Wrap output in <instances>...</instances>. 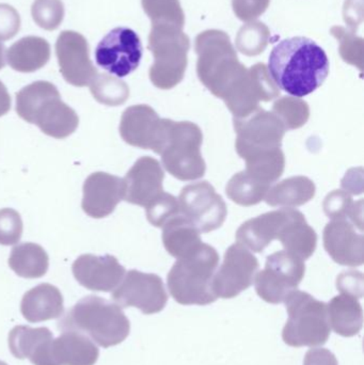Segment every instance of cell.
<instances>
[{"label": "cell", "instance_id": "1", "mask_svg": "<svg viewBox=\"0 0 364 365\" xmlns=\"http://www.w3.org/2000/svg\"><path fill=\"white\" fill-rule=\"evenodd\" d=\"M267 68L279 89L299 98L313 93L324 83L329 74V60L318 43L306 36H294L274 47Z\"/></svg>", "mask_w": 364, "mask_h": 365}, {"label": "cell", "instance_id": "2", "mask_svg": "<svg viewBox=\"0 0 364 365\" xmlns=\"http://www.w3.org/2000/svg\"><path fill=\"white\" fill-rule=\"evenodd\" d=\"M57 324L58 329L85 334L104 349L123 342L130 331L121 307L94 295L79 300Z\"/></svg>", "mask_w": 364, "mask_h": 365}, {"label": "cell", "instance_id": "3", "mask_svg": "<svg viewBox=\"0 0 364 365\" xmlns=\"http://www.w3.org/2000/svg\"><path fill=\"white\" fill-rule=\"evenodd\" d=\"M194 49L199 79L214 96L224 100L248 72L230 36L222 30H207L197 36Z\"/></svg>", "mask_w": 364, "mask_h": 365}, {"label": "cell", "instance_id": "4", "mask_svg": "<svg viewBox=\"0 0 364 365\" xmlns=\"http://www.w3.org/2000/svg\"><path fill=\"white\" fill-rule=\"evenodd\" d=\"M16 113L56 139L66 138L78 128V115L63 103L57 87L48 81H38L23 88L16 94Z\"/></svg>", "mask_w": 364, "mask_h": 365}, {"label": "cell", "instance_id": "5", "mask_svg": "<svg viewBox=\"0 0 364 365\" xmlns=\"http://www.w3.org/2000/svg\"><path fill=\"white\" fill-rule=\"evenodd\" d=\"M219 264L217 251L201 244L194 252L177 259L167 277V284L175 302L183 306H207L217 300L212 282Z\"/></svg>", "mask_w": 364, "mask_h": 365}, {"label": "cell", "instance_id": "6", "mask_svg": "<svg viewBox=\"0 0 364 365\" xmlns=\"http://www.w3.org/2000/svg\"><path fill=\"white\" fill-rule=\"evenodd\" d=\"M202 141V132L197 124L167 119L164 139L158 151L164 168L180 181L201 179L207 170L201 154Z\"/></svg>", "mask_w": 364, "mask_h": 365}, {"label": "cell", "instance_id": "7", "mask_svg": "<svg viewBox=\"0 0 364 365\" xmlns=\"http://www.w3.org/2000/svg\"><path fill=\"white\" fill-rule=\"evenodd\" d=\"M284 302L288 313L282 331L284 343L292 347L326 344L331 332L327 304L298 289L292 292Z\"/></svg>", "mask_w": 364, "mask_h": 365}, {"label": "cell", "instance_id": "8", "mask_svg": "<svg viewBox=\"0 0 364 365\" xmlns=\"http://www.w3.org/2000/svg\"><path fill=\"white\" fill-rule=\"evenodd\" d=\"M189 48V38L181 28L152 25L149 49L153 53L154 63L150 68V79L155 87L172 89L183 81Z\"/></svg>", "mask_w": 364, "mask_h": 365}, {"label": "cell", "instance_id": "9", "mask_svg": "<svg viewBox=\"0 0 364 365\" xmlns=\"http://www.w3.org/2000/svg\"><path fill=\"white\" fill-rule=\"evenodd\" d=\"M237 154L244 160L281 149L286 130L277 115L259 108L243 119H233Z\"/></svg>", "mask_w": 364, "mask_h": 365}, {"label": "cell", "instance_id": "10", "mask_svg": "<svg viewBox=\"0 0 364 365\" xmlns=\"http://www.w3.org/2000/svg\"><path fill=\"white\" fill-rule=\"evenodd\" d=\"M305 272L303 259L288 251H278L267 257L265 269L254 278L256 293L269 304H282L297 289Z\"/></svg>", "mask_w": 364, "mask_h": 365}, {"label": "cell", "instance_id": "11", "mask_svg": "<svg viewBox=\"0 0 364 365\" xmlns=\"http://www.w3.org/2000/svg\"><path fill=\"white\" fill-rule=\"evenodd\" d=\"M177 201L180 212L194 223L200 233L219 229L228 214L224 200L207 181L184 187Z\"/></svg>", "mask_w": 364, "mask_h": 365}, {"label": "cell", "instance_id": "12", "mask_svg": "<svg viewBox=\"0 0 364 365\" xmlns=\"http://www.w3.org/2000/svg\"><path fill=\"white\" fill-rule=\"evenodd\" d=\"M94 55L98 66L122 78L138 68L142 58V44L134 30L118 27L102 38Z\"/></svg>", "mask_w": 364, "mask_h": 365}, {"label": "cell", "instance_id": "13", "mask_svg": "<svg viewBox=\"0 0 364 365\" xmlns=\"http://www.w3.org/2000/svg\"><path fill=\"white\" fill-rule=\"evenodd\" d=\"M111 298L121 308L135 307L147 315L160 312L168 302V294L160 277L135 269L126 274Z\"/></svg>", "mask_w": 364, "mask_h": 365}, {"label": "cell", "instance_id": "14", "mask_svg": "<svg viewBox=\"0 0 364 365\" xmlns=\"http://www.w3.org/2000/svg\"><path fill=\"white\" fill-rule=\"evenodd\" d=\"M259 261L243 245L229 247L224 263L214 274V294L224 299L236 297L241 292L251 287L258 272Z\"/></svg>", "mask_w": 364, "mask_h": 365}, {"label": "cell", "instance_id": "15", "mask_svg": "<svg viewBox=\"0 0 364 365\" xmlns=\"http://www.w3.org/2000/svg\"><path fill=\"white\" fill-rule=\"evenodd\" d=\"M280 96V89L264 63L248 68L243 81L224 98L235 119H243L260 108V102H269Z\"/></svg>", "mask_w": 364, "mask_h": 365}, {"label": "cell", "instance_id": "16", "mask_svg": "<svg viewBox=\"0 0 364 365\" xmlns=\"http://www.w3.org/2000/svg\"><path fill=\"white\" fill-rule=\"evenodd\" d=\"M56 55L60 72L70 85L85 87L98 74L90 59L89 44L78 32L62 31L56 42Z\"/></svg>", "mask_w": 364, "mask_h": 365}, {"label": "cell", "instance_id": "17", "mask_svg": "<svg viewBox=\"0 0 364 365\" xmlns=\"http://www.w3.org/2000/svg\"><path fill=\"white\" fill-rule=\"evenodd\" d=\"M165 128L166 119H160L152 107L135 105L128 107L122 115L120 134L128 145L152 150L157 154L164 138Z\"/></svg>", "mask_w": 364, "mask_h": 365}, {"label": "cell", "instance_id": "18", "mask_svg": "<svg viewBox=\"0 0 364 365\" xmlns=\"http://www.w3.org/2000/svg\"><path fill=\"white\" fill-rule=\"evenodd\" d=\"M72 270L79 284L90 291L106 293L115 291L125 276V268L113 255H80Z\"/></svg>", "mask_w": 364, "mask_h": 365}, {"label": "cell", "instance_id": "19", "mask_svg": "<svg viewBox=\"0 0 364 365\" xmlns=\"http://www.w3.org/2000/svg\"><path fill=\"white\" fill-rule=\"evenodd\" d=\"M324 247L331 259L340 265L356 267L363 264V229L352 221H331L325 227Z\"/></svg>", "mask_w": 364, "mask_h": 365}, {"label": "cell", "instance_id": "20", "mask_svg": "<svg viewBox=\"0 0 364 365\" xmlns=\"http://www.w3.org/2000/svg\"><path fill=\"white\" fill-rule=\"evenodd\" d=\"M83 191V212L92 218H105L124 199L123 179L109 173H92L85 180Z\"/></svg>", "mask_w": 364, "mask_h": 365}, {"label": "cell", "instance_id": "21", "mask_svg": "<svg viewBox=\"0 0 364 365\" xmlns=\"http://www.w3.org/2000/svg\"><path fill=\"white\" fill-rule=\"evenodd\" d=\"M164 170L158 160L150 156L139 158L123 179V200L145 207L164 191Z\"/></svg>", "mask_w": 364, "mask_h": 365}, {"label": "cell", "instance_id": "22", "mask_svg": "<svg viewBox=\"0 0 364 365\" xmlns=\"http://www.w3.org/2000/svg\"><path fill=\"white\" fill-rule=\"evenodd\" d=\"M296 212L297 210L293 208H281L246 221L237 230V242L248 250L263 252L274 240H278L282 230Z\"/></svg>", "mask_w": 364, "mask_h": 365}, {"label": "cell", "instance_id": "23", "mask_svg": "<svg viewBox=\"0 0 364 365\" xmlns=\"http://www.w3.org/2000/svg\"><path fill=\"white\" fill-rule=\"evenodd\" d=\"M98 357V346L85 334L63 331L51 341L48 365H94Z\"/></svg>", "mask_w": 364, "mask_h": 365}, {"label": "cell", "instance_id": "24", "mask_svg": "<svg viewBox=\"0 0 364 365\" xmlns=\"http://www.w3.org/2000/svg\"><path fill=\"white\" fill-rule=\"evenodd\" d=\"M53 334L48 328L15 326L9 334V349L17 359H29L33 365H48Z\"/></svg>", "mask_w": 364, "mask_h": 365}, {"label": "cell", "instance_id": "25", "mask_svg": "<svg viewBox=\"0 0 364 365\" xmlns=\"http://www.w3.org/2000/svg\"><path fill=\"white\" fill-rule=\"evenodd\" d=\"M63 296L58 287L42 283L28 291L21 304L24 319L29 323H41L58 319L63 314Z\"/></svg>", "mask_w": 364, "mask_h": 365}, {"label": "cell", "instance_id": "26", "mask_svg": "<svg viewBox=\"0 0 364 365\" xmlns=\"http://www.w3.org/2000/svg\"><path fill=\"white\" fill-rule=\"evenodd\" d=\"M6 59L17 72H36L51 59V45L40 36H25L6 51Z\"/></svg>", "mask_w": 364, "mask_h": 365}, {"label": "cell", "instance_id": "27", "mask_svg": "<svg viewBox=\"0 0 364 365\" xmlns=\"http://www.w3.org/2000/svg\"><path fill=\"white\" fill-rule=\"evenodd\" d=\"M329 324L339 336H356L363 329V310L358 298L350 294L336 296L327 304Z\"/></svg>", "mask_w": 364, "mask_h": 365}, {"label": "cell", "instance_id": "28", "mask_svg": "<svg viewBox=\"0 0 364 365\" xmlns=\"http://www.w3.org/2000/svg\"><path fill=\"white\" fill-rule=\"evenodd\" d=\"M162 242L169 255L181 259L198 249L202 240L194 223L179 214L162 227Z\"/></svg>", "mask_w": 364, "mask_h": 365}, {"label": "cell", "instance_id": "29", "mask_svg": "<svg viewBox=\"0 0 364 365\" xmlns=\"http://www.w3.org/2000/svg\"><path fill=\"white\" fill-rule=\"evenodd\" d=\"M316 195V185L306 177H293L269 188L265 201L274 207L294 208L308 203Z\"/></svg>", "mask_w": 364, "mask_h": 365}, {"label": "cell", "instance_id": "30", "mask_svg": "<svg viewBox=\"0 0 364 365\" xmlns=\"http://www.w3.org/2000/svg\"><path fill=\"white\" fill-rule=\"evenodd\" d=\"M280 240L284 250L297 255L303 261L312 257L318 244L316 231L308 225L303 212L297 210L280 233Z\"/></svg>", "mask_w": 364, "mask_h": 365}, {"label": "cell", "instance_id": "31", "mask_svg": "<svg viewBox=\"0 0 364 365\" xmlns=\"http://www.w3.org/2000/svg\"><path fill=\"white\" fill-rule=\"evenodd\" d=\"M9 265L21 278L38 279L48 270V255L40 245L23 242L12 249Z\"/></svg>", "mask_w": 364, "mask_h": 365}, {"label": "cell", "instance_id": "32", "mask_svg": "<svg viewBox=\"0 0 364 365\" xmlns=\"http://www.w3.org/2000/svg\"><path fill=\"white\" fill-rule=\"evenodd\" d=\"M271 187V185L259 181L244 170L229 181L226 192L239 205L252 206L265 199Z\"/></svg>", "mask_w": 364, "mask_h": 365}, {"label": "cell", "instance_id": "33", "mask_svg": "<svg viewBox=\"0 0 364 365\" xmlns=\"http://www.w3.org/2000/svg\"><path fill=\"white\" fill-rule=\"evenodd\" d=\"M324 210L333 220L346 219L363 229V201L354 202L348 191L335 190L327 195Z\"/></svg>", "mask_w": 364, "mask_h": 365}, {"label": "cell", "instance_id": "34", "mask_svg": "<svg viewBox=\"0 0 364 365\" xmlns=\"http://www.w3.org/2000/svg\"><path fill=\"white\" fill-rule=\"evenodd\" d=\"M90 91L98 103L107 106H120L130 96V88L126 83L107 74L96 75L90 83Z\"/></svg>", "mask_w": 364, "mask_h": 365}, {"label": "cell", "instance_id": "35", "mask_svg": "<svg viewBox=\"0 0 364 365\" xmlns=\"http://www.w3.org/2000/svg\"><path fill=\"white\" fill-rule=\"evenodd\" d=\"M152 25H171L183 29L185 14L179 0H141Z\"/></svg>", "mask_w": 364, "mask_h": 365}, {"label": "cell", "instance_id": "36", "mask_svg": "<svg viewBox=\"0 0 364 365\" xmlns=\"http://www.w3.org/2000/svg\"><path fill=\"white\" fill-rule=\"evenodd\" d=\"M271 113L277 115L286 130L301 128L307 123L310 117L309 105L301 98L291 96L276 101Z\"/></svg>", "mask_w": 364, "mask_h": 365}, {"label": "cell", "instance_id": "37", "mask_svg": "<svg viewBox=\"0 0 364 365\" xmlns=\"http://www.w3.org/2000/svg\"><path fill=\"white\" fill-rule=\"evenodd\" d=\"M269 29L261 21L244 25L236 36V47L246 56H258L267 47L269 41Z\"/></svg>", "mask_w": 364, "mask_h": 365}, {"label": "cell", "instance_id": "38", "mask_svg": "<svg viewBox=\"0 0 364 365\" xmlns=\"http://www.w3.org/2000/svg\"><path fill=\"white\" fill-rule=\"evenodd\" d=\"M31 14L36 25L43 29L56 30L63 21V2L61 0H34Z\"/></svg>", "mask_w": 364, "mask_h": 365}, {"label": "cell", "instance_id": "39", "mask_svg": "<svg viewBox=\"0 0 364 365\" xmlns=\"http://www.w3.org/2000/svg\"><path fill=\"white\" fill-rule=\"evenodd\" d=\"M145 210L147 220L156 227H164L171 218L181 214L177 197L165 191L147 204Z\"/></svg>", "mask_w": 364, "mask_h": 365}, {"label": "cell", "instance_id": "40", "mask_svg": "<svg viewBox=\"0 0 364 365\" xmlns=\"http://www.w3.org/2000/svg\"><path fill=\"white\" fill-rule=\"evenodd\" d=\"M331 32L339 41L340 53L344 61L363 68V38H358L353 32H348L345 28L340 26L331 28Z\"/></svg>", "mask_w": 364, "mask_h": 365}, {"label": "cell", "instance_id": "41", "mask_svg": "<svg viewBox=\"0 0 364 365\" xmlns=\"http://www.w3.org/2000/svg\"><path fill=\"white\" fill-rule=\"evenodd\" d=\"M23 221L21 215L13 208L0 210V245L11 246L21 240Z\"/></svg>", "mask_w": 364, "mask_h": 365}, {"label": "cell", "instance_id": "42", "mask_svg": "<svg viewBox=\"0 0 364 365\" xmlns=\"http://www.w3.org/2000/svg\"><path fill=\"white\" fill-rule=\"evenodd\" d=\"M21 29V16L10 4H0V41L10 40Z\"/></svg>", "mask_w": 364, "mask_h": 365}, {"label": "cell", "instance_id": "43", "mask_svg": "<svg viewBox=\"0 0 364 365\" xmlns=\"http://www.w3.org/2000/svg\"><path fill=\"white\" fill-rule=\"evenodd\" d=\"M269 2L271 0H232L233 11L241 21H251L267 10Z\"/></svg>", "mask_w": 364, "mask_h": 365}, {"label": "cell", "instance_id": "44", "mask_svg": "<svg viewBox=\"0 0 364 365\" xmlns=\"http://www.w3.org/2000/svg\"><path fill=\"white\" fill-rule=\"evenodd\" d=\"M338 289L341 293L350 294L355 297H363V276L359 272H345L338 277Z\"/></svg>", "mask_w": 364, "mask_h": 365}, {"label": "cell", "instance_id": "45", "mask_svg": "<svg viewBox=\"0 0 364 365\" xmlns=\"http://www.w3.org/2000/svg\"><path fill=\"white\" fill-rule=\"evenodd\" d=\"M303 365H339L337 358L328 349H310L305 356Z\"/></svg>", "mask_w": 364, "mask_h": 365}, {"label": "cell", "instance_id": "46", "mask_svg": "<svg viewBox=\"0 0 364 365\" xmlns=\"http://www.w3.org/2000/svg\"><path fill=\"white\" fill-rule=\"evenodd\" d=\"M11 109V98L6 86L0 81V117L6 115Z\"/></svg>", "mask_w": 364, "mask_h": 365}, {"label": "cell", "instance_id": "47", "mask_svg": "<svg viewBox=\"0 0 364 365\" xmlns=\"http://www.w3.org/2000/svg\"><path fill=\"white\" fill-rule=\"evenodd\" d=\"M4 53H6V47L2 43H0V70L6 66V56H4Z\"/></svg>", "mask_w": 364, "mask_h": 365}, {"label": "cell", "instance_id": "48", "mask_svg": "<svg viewBox=\"0 0 364 365\" xmlns=\"http://www.w3.org/2000/svg\"><path fill=\"white\" fill-rule=\"evenodd\" d=\"M0 365H8L6 364V362L0 361Z\"/></svg>", "mask_w": 364, "mask_h": 365}]
</instances>
